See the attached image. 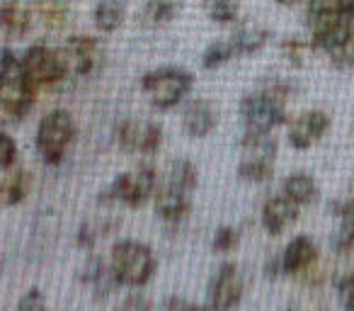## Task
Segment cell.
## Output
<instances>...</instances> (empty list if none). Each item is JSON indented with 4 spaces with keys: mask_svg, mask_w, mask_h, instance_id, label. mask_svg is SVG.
I'll use <instances>...</instances> for the list:
<instances>
[{
    "mask_svg": "<svg viewBox=\"0 0 354 311\" xmlns=\"http://www.w3.org/2000/svg\"><path fill=\"white\" fill-rule=\"evenodd\" d=\"M304 17L313 44L325 54L337 49L354 30V17L342 10L339 0H308Z\"/></svg>",
    "mask_w": 354,
    "mask_h": 311,
    "instance_id": "obj_1",
    "label": "cell"
},
{
    "mask_svg": "<svg viewBox=\"0 0 354 311\" xmlns=\"http://www.w3.org/2000/svg\"><path fill=\"white\" fill-rule=\"evenodd\" d=\"M194 88V78L189 71L177 69V66H162V69L148 71L141 78V90L148 103L156 109L165 112L183 103Z\"/></svg>",
    "mask_w": 354,
    "mask_h": 311,
    "instance_id": "obj_2",
    "label": "cell"
},
{
    "mask_svg": "<svg viewBox=\"0 0 354 311\" xmlns=\"http://www.w3.org/2000/svg\"><path fill=\"white\" fill-rule=\"evenodd\" d=\"M117 285L124 287H143L156 272V256L141 241H119L112 248V263H109Z\"/></svg>",
    "mask_w": 354,
    "mask_h": 311,
    "instance_id": "obj_3",
    "label": "cell"
},
{
    "mask_svg": "<svg viewBox=\"0 0 354 311\" xmlns=\"http://www.w3.org/2000/svg\"><path fill=\"white\" fill-rule=\"evenodd\" d=\"M75 139V119L68 109H51L44 114L37 127L35 146L39 159L49 166H59L64 161L66 151Z\"/></svg>",
    "mask_w": 354,
    "mask_h": 311,
    "instance_id": "obj_4",
    "label": "cell"
},
{
    "mask_svg": "<svg viewBox=\"0 0 354 311\" xmlns=\"http://www.w3.org/2000/svg\"><path fill=\"white\" fill-rule=\"evenodd\" d=\"M37 88L22 73L20 59L0 75V122H20L35 107Z\"/></svg>",
    "mask_w": 354,
    "mask_h": 311,
    "instance_id": "obj_5",
    "label": "cell"
},
{
    "mask_svg": "<svg viewBox=\"0 0 354 311\" xmlns=\"http://www.w3.org/2000/svg\"><path fill=\"white\" fill-rule=\"evenodd\" d=\"M286 98L277 95L274 90L262 88L255 93L243 95L241 100V119L250 132H272L274 127L284 124L286 119Z\"/></svg>",
    "mask_w": 354,
    "mask_h": 311,
    "instance_id": "obj_6",
    "label": "cell"
},
{
    "mask_svg": "<svg viewBox=\"0 0 354 311\" xmlns=\"http://www.w3.org/2000/svg\"><path fill=\"white\" fill-rule=\"evenodd\" d=\"M20 66L25 78L39 88H49V85H59L61 80L68 78L66 73V64L64 56L59 49H51L44 44H32L25 49V54L20 56Z\"/></svg>",
    "mask_w": 354,
    "mask_h": 311,
    "instance_id": "obj_7",
    "label": "cell"
},
{
    "mask_svg": "<svg viewBox=\"0 0 354 311\" xmlns=\"http://www.w3.org/2000/svg\"><path fill=\"white\" fill-rule=\"evenodd\" d=\"M64 56L66 73L68 78H85L93 75L102 64V46L95 37L90 35H75L66 42L64 49H59Z\"/></svg>",
    "mask_w": 354,
    "mask_h": 311,
    "instance_id": "obj_8",
    "label": "cell"
},
{
    "mask_svg": "<svg viewBox=\"0 0 354 311\" xmlns=\"http://www.w3.org/2000/svg\"><path fill=\"white\" fill-rule=\"evenodd\" d=\"M243 299V277L236 263H223L209 282L207 306L212 311H233Z\"/></svg>",
    "mask_w": 354,
    "mask_h": 311,
    "instance_id": "obj_9",
    "label": "cell"
},
{
    "mask_svg": "<svg viewBox=\"0 0 354 311\" xmlns=\"http://www.w3.org/2000/svg\"><path fill=\"white\" fill-rule=\"evenodd\" d=\"M156 170L143 166L138 170H127V173L117 175L109 188V195L117 202H124L127 207H138V204L146 202L151 195H156Z\"/></svg>",
    "mask_w": 354,
    "mask_h": 311,
    "instance_id": "obj_10",
    "label": "cell"
},
{
    "mask_svg": "<svg viewBox=\"0 0 354 311\" xmlns=\"http://www.w3.org/2000/svg\"><path fill=\"white\" fill-rule=\"evenodd\" d=\"M117 141L127 153L153 156L160 148L162 129L156 122H138V119L129 117L117 127Z\"/></svg>",
    "mask_w": 354,
    "mask_h": 311,
    "instance_id": "obj_11",
    "label": "cell"
},
{
    "mask_svg": "<svg viewBox=\"0 0 354 311\" xmlns=\"http://www.w3.org/2000/svg\"><path fill=\"white\" fill-rule=\"evenodd\" d=\"M330 129V114L323 112V109H310V112H304L291 122L289 127V143L296 148V151H306L313 143L320 141L325 132Z\"/></svg>",
    "mask_w": 354,
    "mask_h": 311,
    "instance_id": "obj_12",
    "label": "cell"
},
{
    "mask_svg": "<svg viewBox=\"0 0 354 311\" xmlns=\"http://www.w3.org/2000/svg\"><path fill=\"white\" fill-rule=\"evenodd\" d=\"M32 22H35V10L22 0H6L0 6V30L10 39H22L30 35Z\"/></svg>",
    "mask_w": 354,
    "mask_h": 311,
    "instance_id": "obj_13",
    "label": "cell"
},
{
    "mask_svg": "<svg viewBox=\"0 0 354 311\" xmlns=\"http://www.w3.org/2000/svg\"><path fill=\"white\" fill-rule=\"evenodd\" d=\"M299 219V204L291 202L286 195L279 197H270L262 207V226L272 233V236H279L284 229H289L291 224Z\"/></svg>",
    "mask_w": 354,
    "mask_h": 311,
    "instance_id": "obj_14",
    "label": "cell"
},
{
    "mask_svg": "<svg viewBox=\"0 0 354 311\" xmlns=\"http://www.w3.org/2000/svg\"><path fill=\"white\" fill-rule=\"evenodd\" d=\"M216 109L209 100H192L185 107L183 114V127L192 139H204L214 132L216 127Z\"/></svg>",
    "mask_w": 354,
    "mask_h": 311,
    "instance_id": "obj_15",
    "label": "cell"
},
{
    "mask_svg": "<svg viewBox=\"0 0 354 311\" xmlns=\"http://www.w3.org/2000/svg\"><path fill=\"white\" fill-rule=\"evenodd\" d=\"M318 260V248L308 236H296L289 241V246L281 253V270L299 275V272H308L310 265Z\"/></svg>",
    "mask_w": 354,
    "mask_h": 311,
    "instance_id": "obj_16",
    "label": "cell"
},
{
    "mask_svg": "<svg viewBox=\"0 0 354 311\" xmlns=\"http://www.w3.org/2000/svg\"><path fill=\"white\" fill-rule=\"evenodd\" d=\"M156 212L162 222H180V219H185L192 212L189 193H183V190L172 188V185H165L156 195Z\"/></svg>",
    "mask_w": 354,
    "mask_h": 311,
    "instance_id": "obj_17",
    "label": "cell"
},
{
    "mask_svg": "<svg viewBox=\"0 0 354 311\" xmlns=\"http://www.w3.org/2000/svg\"><path fill=\"white\" fill-rule=\"evenodd\" d=\"M277 139L272 132H250L245 129V136L241 139V161H265L274 163Z\"/></svg>",
    "mask_w": 354,
    "mask_h": 311,
    "instance_id": "obj_18",
    "label": "cell"
},
{
    "mask_svg": "<svg viewBox=\"0 0 354 311\" xmlns=\"http://www.w3.org/2000/svg\"><path fill=\"white\" fill-rule=\"evenodd\" d=\"M270 42V30L262 25H241L231 37V44L236 49V56H250V54H257L262 46Z\"/></svg>",
    "mask_w": 354,
    "mask_h": 311,
    "instance_id": "obj_19",
    "label": "cell"
},
{
    "mask_svg": "<svg viewBox=\"0 0 354 311\" xmlns=\"http://www.w3.org/2000/svg\"><path fill=\"white\" fill-rule=\"evenodd\" d=\"M35 15L41 20V25L51 32H61L71 22V8L66 0H35Z\"/></svg>",
    "mask_w": 354,
    "mask_h": 311,
    "instance_id": "obj_20",
    "label": "cell"
},
{
    "mask_svg": "<svg viewBox=\"0 0 354 311\" xmlns=\"http://www.w3.org/2000/svg\"><path fill=\"white\" fill-rule=\"evenodd\" d=\"M93 20L100 32H107V35L109 32H117L124 25V20H127L124 0H100L93 10Z\"/></svg>",
    "mask_w": 354,
    "mask_h": 311,
    "instance_id": "obj_21",
    "label": "cell"
},
{
    "mask_svg": "<svg viewBox=\"0 0 354 311\" xmlns=\"http://www.w3.org/2000/svg\"><path fill=\"white\" fill-rule=\"evenodd\" d=\"M281 195H286V197H289L291 202H296V204H310V202H315V199H318L320 188H318V183L310 178V175L294 173V175H289V178L284 180V185H281Z\"/></svg>",
    "mask_w": 354,
    "mask_h": 311,
    "instance_id": "obj_22",
    "label": "cell"
},
{
    "mask_svg": "<svg viewBox=\"0 0 354 311\" xmlns=\"http://www.w3.org/2000/svg\"><path fill=\"white\" fill-rule=\"evenodd\" d=\"M180 8H183V0H146L141 10V22L146 27L167 25L177 17Z\"/></svg>",
    "mask_w": 354,
    "mask_h": 311,
    "instance_id": "obj_23",
    "label": "cell"
},
{
    "mask_svg": "<svg viewBox=\"0 0 354 311\" xmlns=\"http://www.w3.org/2000/svg\"><path fill=\"white\" fill-rule=\"evenodd\" d=\"M318 46L313 44V39H306V37H286L281 42V56L289 61L294 69H304L306 64L310 61V56L315 54Z\"/></svg>",
    "mask_w": 354,
    "mask_h": 311,
    "instance_id": "obj_24",
    "label": "cell"
},
{
    "mask_svg": "<svg viewBox=\"0 0 354 311\" xmlns=\"http://www.w3.org/2000/svg\"><path fill=\"white\" fill-rule=\"evenodd\" d=\"M167 185L183 190V193H192L197 188V168H194L192 161L187 159H177L167 168Z\"/></svg>",
    "mask_w": 354,
    "mask_h": 311,
    "instance_id": "obj_25",
    "label": "cell"
},
{
    "mask_svg": "<svg viewBox=\"0 0 354 311\" xmlns=\"http://www.w3.org/2000/svg\"><path fill=\"white\" fill-rule=\"evenodd\" d=\"M233 56H236V49H233L231 39H216V42H212L207 49H204L202 66L207 71H214V69H218V66L228 64Z\"/></svg>",
    "mask_w": 354,
    "mask_h": 311,
    "instance_id": "obj_26",
    "label": "cell"
},
{
    "mask_svg": "<svg viewBox=\"0 0 354 311\" xmlns=\"http://www.w3.org/2000/svg\"><path fill=\"white\" fill-rule=\"evenodd\" d=\"M209 17L218 25H231L238 20V10H241V0H204Z\"/></svg>",
    "mask_w": 354,
    "mask_h": 311,
    "instance_id": "obj_27",
    "label": "cell"
},
{
    "mask_svg": "<svg viewBox=\"0 0 354 311\" xmlns=\"http://www.w3.org/2000/svg\"><path fill=\"white\" fill-rule=\"evenodd\" d=\"M274 173V163L265 161H241L238 163V178L245 183H267Z\"/></svg>",
    "mask_w": 354,
    "mask_h": 311,
    "instance_id": "obj_28",
    "label": "cell"
},
{
    "mask_svg": "<svg viewBox=\"0 0 354 311\" xmlns=\"http://www.w3.org/2000/svg\"><path fill=\"white\" fill-rule=\"evenodd\" d=\"M30 188H32L30 173H27V170H17V173L12 175L10 180H8L6 190H3V195H6V202L8 204H20L22 199L27 197Z\"/></svg>",
    "mask_w": 354,
    "mask_h": 311,
    "instance_id": "obj_29",
    "label": "cell"
},
{
    "mask_svg": "<svg viewBox=\"0 0 354 311\" xmlns=\"http://www.w3.org/2000/svg\"><path fill=\"white\" fill-rule=\"evenodd\" d=\"M330 64L339 71H349L354 69V30L349 32V37L337 46V49L330 51Z\"/></svg>",
    "mask_w": 354,
    "mask_h": 311,
    "instance_id": "obj_30",
    "label": "cell"
},
{
    "mask_svg": "<svg viewBox=\"0 0 354 311\" xmlns=\"http://www.w3.org/2000/svg\"><path fill=\"white\" fill-rule=\"evenodd\" d=\"M17 159V143L10 134L0 132V168H10Z\"/></svg>",
    "mask_w": 354,
    "mask_h": 311,
    "instance_id": "obj_31",
    "label": "cell"
},
{
    "mask_svg": "<svg viewBox=\"0 0 354 311\" xmlns=\"http://www.w3.org/2000/svg\"><path fill=\"white\" fill-rule=\"evenodd\" d=\"M238 246V231L231 226H223L216 231V236H214V251L218 253H228L233 251V248Z\"/></svg>",
    "mask_w": 354,
    "mask_h": 311,
    "instance_id": "obj_32",
    "label": "cell"
},
{
    "mask_svg": "<svg viewBox=\"0 0 354 311\" xmlns=\"http://www.w3.org/2000/svg\"><path fill=\"white\" fill-rule=\"evenodd\" d=\"M17 311H49V306H46V299H44V294H41V290L32 287V290L20 299V304H17Z\"/></svg>",
    "mask_w": 354,
    "mask_h": 311,
    "instance_id": "obj_33",
    "label": "cell"
},
{
    "mask_svg": "<svg viewBox=\"0 0 354 311\" xmlns=\"http://www.w3.org/2000/svg\"><path fill=\"white\" fill-rule=\"evenodd\" d=\"M337 292H339V304L344 306V311H354V272L344 275L337 282Z\"/></svg>",
    "mask_w": 354,
    "mask_h": 311,
    "instance_id": "obj_34",
    "label": "cell"
},
{
    "mask_svg": "<svg viewBox=\"0 0 354 311\" xmlns=\"http://www.w3.org/2000/svg\"><path fill=\"white\" fill-rule=\"evenodd\" d=\"M339 236L354 243V199L344 204L342 209V231H339Z\"/></svg>",
    "mask_w": 354,
    "mask_h": 311,
    "instance_id": "obj_35",
    "label": "cell"
},
{
    "mask_svg": "<svg viewBox=\"0 0 354 311\" xmlns=\"http://www.w3.org/2000/svg\"><path fill=\"white\" fill-rule=\"evenodd\" d=\"M114 311H151V304H148L143 296L133 294V296H127Z\"/></svg>",
    "mask_w": 354,
    "mask_h": 311,
    "instance_id": "obj_36",
    "label": "cell"
},
{
    "mask_svg": "<svg viewBox=\"0 0 354 311\" xmlns=\"http://www.w3.org/2000/svg\"><path fill=\"white\" fill-rule=\"evenodd\" d=\"M167 311H204L202 306L192 304V301L187 299H180V296H172L170 301H167Z\"/></svg>",
    "mask_w": 354,
    "mask_h": 311,
    "instance_id": "obj_37",
    "label": "cell"
},
{
    "mask_svg": "<svg viewBox=\"0 0 354 311\" xmlns=\"http://www.w3.org/2000/svg\"><path fill=\"white\" fill-rule=\"evenodd\" d=\"M339 6H342V10L347 12V15L354 17V0H339Z\"/></svg>",
    "mask_w": 354,
    "mask_h": 311,
    "instance_id": "obj_38",
    "label": "cell"
},
{
    "mask_svg": "<svg viewBox=\"0 0 354 311\" xmlns=\"http://www.w3.org/2000/svg\"><path fill=\"white\" fill-rule=\"evenodd\" d=\"M274 3H279V6H284V8H296L301 0H274Z\"/></svg>",
    "mask_w": 354,
    "mask_h": 311,
    "instance_id": "obj_39",
    "label": "cell"
},
{
    "mask_svg": "<svg viewBox=\"0 0 354 311\" xmlns=\"http://www.w3.org/2000/svg\"><path fill=\"white\" fill-rule=\"evenodd\" d=\"M318 311H328V309H318Z\"/></svg>",
    "mask_w": 354,
    "mask_h": 311,
    "instance_id": "obj_40",
    "label": "cell"
}]
</instances>
